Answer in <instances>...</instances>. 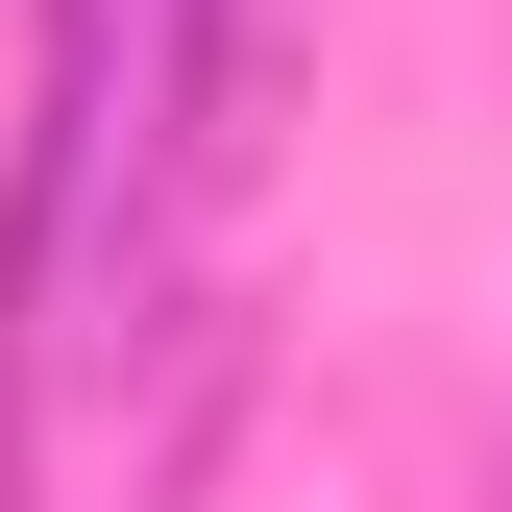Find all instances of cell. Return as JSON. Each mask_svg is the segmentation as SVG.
<instances>
[{"label":"cell","mask_w":512,"mask_h":512,"mask_svg":"<svg viewBox=\"0 0 512 512\" xmlns=\"http://www.w3.org/2000/svg\"><path fill=\"white\" fill-rule=\"evenodd\" d=\"M293 74H317V0H147V244L171 269H244Z\"/></svg>","instance_id":"1"}]
</instances>
